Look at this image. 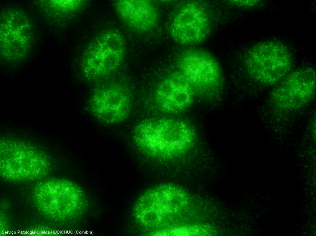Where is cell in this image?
<instances>
[{"mask_svg":"<svg viewBox=\"0 0 316 236\" xmlns=\"http://www.w3.org/2000/svg\"><path fill=\"white\" fill-rule=\"evenodd\" d=\"M133 141L144 154L154 159L168 160L183 155L194 139L192 126L181 119L169 118L145 119L133 133Z\"/></svg>","mask_w":316,"mask_h":236,"instance_id":"6da1fadb","label":"cell"},{"mask_svg":"<svg viewBox=\"0 0 316 236\" xmlns=\"http://www.w3.org/2000/svg\"><path fill=\"white\" fill-rule=\"evenodd\" d=\"M177 65L195 97L209 101L219 98L224 88L223 76L218 62L211 54L201 49H189L179 56Z\"/></svg>","mask_w":316,"mask_h":236,"instance_id":"7a4b0ae2","label":"cell"},{"mask_svg":"<svg viewBox=\"0 0 316 236\" xmlns=\"http://www.w3.org/2000/svg\"><path fill=\"white\" fill-rule=\"evenodd\" d=\"M246 68L255 80L265 85L276 83L290 71L292 60L291 54L283 44L266 41L253 46L245 59Z\"/></svg>","mask_w":316,"mask_h":236,"instance_id":"3957f363","label":"cell"},{"mask_svg":"<svg viewBox=\"0 0 316 236\" xmlns=\"http://www.w3.org/2000/svg\"><path fill=\"white\" fill-rule=\"evenodd\" d=\"M125 42L118 31L110 30L97 36L84 52L81 61L83 74L87 80L101 78L115 71L123 59Z\"/></svg>","mask_w":316,"mask_h":236,"instance_id":"277c9868","label":"cell"},{"mask_svg":"<svg viewBox=\"0 0 316 236\" xmlns=\"http://www.w3.org/2000/svg\"><path fill=\"white\" fill-rule=\"evenodd\" d=\"M316 74L312 67L301 68L291 73L270 93L272 104L285 110H294L305 106L314 96Z\"/></svg>","mask_w":316,"mask_h":236,"instance_id":"5b68a950","label":"cell"},{"mask_svg":"<svg viewBox=\"0 0 316 236\" xmlns=\"http://www.w3.org/2000/svg\"><path fill=\"white\" fill-rule=\"evenodd\" d=\"M89 108L98 119L109 124L125 120L131 109L130 93L123 85L112 83L96 89L91 95Z\"/></svg>","mask_w":316,"mask_h":236,"instance_id":"8992f818","label":"cell"},{"mask_svg":"<svg viewBox=\"0 0 316 236\" xmlns=\"http://www.w3.org/2000/svg\"><path fill=\"white\" fill-rule=\"evenodd\" d=\"M208 14L203 6L195 2L183 6L176 14L169 28L173 39L184 45L200 43L205 41L210 31Z\"/></svg>","mask_w":316,"mask_h":236,"instance_id":"52a82bcc","label":"cell"},{"mask_svg":"<svg viewBox=\"0 0 316 236\" xmlns=\"http://www.w3.org/2000/svg\"><path fill=\"white\" fill-rule=\"evenodd\" d=\"M50 160L46 153L32 143L11 138L0 140V165L3 169L38 171L47 168Z\"/></svg>","mask_w":316,"mask_h":236,"instance_id":"ba28073f","label":"cell"},{"mask_svg":"<svg viewBox=\"0 0 316 236\" xmlns=\"http://www.w3.org/2000/svg\"><path fill=\"white\" fill-rule=\"evenodd\" d=\"M1 19V48L3 54L21 56L28 51L32 31L27 18L22 12L15 9L3 12Z\"/></svg>","mask_w":316,"mask_h":236,"instance_id":"9c48e42d","label":"cell"},{"mask_svg":"<svg viewBox=\"0 0 316 236\" xmlns=\"http://www.w3.org/2000/svg\"><path fill=\"white\" fill-rule=\"evenodd\" d=\"M195 97L187 79L179 71L173 72L159 84L155 93L158 109L167 114H177L188 108Z\"/></svg>","mask_w":316,"mask_h":236,"instance_id":"30bf717a","label":"cell"},{"mask_svg":"<svg viewBox=\"0 0 316 236\" xmlns=\"http://www.w3.org/2000/svg\"><path fill=\"white\" fill-rule=\"evenodd\" d=\"M115 5L117 13L123 21L136 31H149L158 22V10L150 1L119 0Z\"/></svg>","mask_w":316,"mask_h":236,"instance_id":"8fae6325","label":"cell"},{"mask_svg":"<svg viewBox=\"0 0 316 236\" xmlns=\"http://www.w3.org/2000/svg\"><path fill=\"white\" fill-rule=\"evenodd\" d=\"M258 0H230V2L232 4L240 6L250 7L256 5L258 2Z\"/></svg>","mask_w":316,"mask_h":236,"instance_id":"7c38bea8","label":"cell"}]
</instances>
